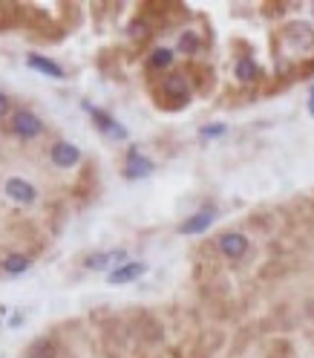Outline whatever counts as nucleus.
<instances>
[{
    "mask_svg": "<svg viewBox=\"0 0 314 358\" xmlns=\"http://www.w3.org/2000/svg\"><path fill=\"white\" fill-rule=\"evenodd\" d=\"M127 35H130L133 41H142V43H144V41H150V35H153V27H150L147 20L139 15V17H136V20H133V24L127 27Z\"/></svg>",
    "mask_w": 314,
    "mask_h": 358,
    "instance_id": "19",
    "label": "nucleus"
},
{
    "mask_svg": "<svg viewBox=\"0 0 314 358\" xmlns=\"http://www.w3.org/2000/svg\"><path fill=\"white\" fill-rule=\"evenodd\" d=\"M6 110H9V99H6L3 93H0V113H6Z\"/></svg>",
    "mask_w": 314,
    "mask_h": 358,
    "instance_id": "23",
    "label": "nucleus"
},
{
    "mask_svg": "<svg viewBox=\"0 0 314 358\" xmlns=\"http://www.w3.org/2000/svg\"><path fill=\"white\" fill-rule=\"evenodd\" d=\"M153 173V162L139 150V148H130L127 150V159H124V176L127 179H144Z\"/></svg>",
    "mask_w": 314,
    "mask_h": 358,
    "instance_id": "8",
    "label": "nucleus"
},
{
    "mask_svg": "<svg viewBox=\"0 0 314 358\" xmlns=\"http://www.w3.org/2000/svg\"><path fill=\"white\" fill-rule=\"evenodd\" d=\"M248 237L239 234V231H225V234H219L216 243H214V249L225 257V260H242L245 255H248Z\"/></svg>",
    "mask_w": 314,
    "mask_h": 358,
    "instance_id": "4",
    "label": "nucleus"
},
{
    "mask_svg": "<svg viewBox=\"0 0 314 358\" xmlns=\"http://www.w3.org/2000/svg\"><path fill=\"white\" fill-rule=\"evenodd\" d=\"M225 124H222V122H216V124H205V127H202V136H205V139H219V136H225Z\"/></svg>",
    "mask_w": 314,
    "mask_h": 358,
    "instance_id": "21",
    "label": "nucleus"
},
{
    "mask_svg": "<svg viewBox=\"0 0 314 358\" xmlns=\"http://www.w3.org/2000/svg\"><path fill=\"white\" fill-rule=\"evenodd\" d=\"M199 50H202V38L196 32H182V35H179V52H182V55L193 58Z\"/></svg>",
    "mask_w": 314,
    "mask_h": 358,
    "instance_id": "18",
    "label": "nucleus"
},
{
    "mask_svg": "<svg viewBox=\"0 0 314 358\" xmlns=\"http://www.w3.org/2000/svg\"><path fill=\"white\" fill-rule=\"evenodd\" d=\"M308 110H311V116H314V87H311V96H308Z\"/></svg>",
    "mask_w": 314,
    "mask_h": 358,
    "instance_id": "24",
    "label": "nucleus"
},
{
    "mask_svg": "<svg viewBox=\"0 0 314 358\" xmlns=\"http://www.w3.org/2000/svg\"><path fill=\"white\" fill-rule=\"evenodd\" d=\"M150 96H153V101L159 104L162 110H182V107H188L193 90H190V81L182 73H170L162 81L153 84Z\"/></svg>",
    "mask_w": 314,
    "mask_h": 358,
    "instance_id": "1",
    "label": "nucleus"
},
{
    "mask_svg": "<svg viewBox=\"0 0 314 358\" xmlns=\"http://www.w3.org/2000/svg\"><path fill=\"white\" fill-rule=\"evenodd\" d=\"M216 220V208L214 206H205L202 211L190 214L182 226H179V234H202V231H208L211 229V222Z\"/></svg>",
    "mask_w": 314,
    "mask_h": 358,
    "instance_id": "9",
    "label": "nucleus"
},
{
    "mask_svg": "<svg viewBox=\"0 0 314 358\" xmlns=\"http://www.w3.org/2000/svg\"><path fill=\"white\" fill-rule=\"evenodd\" d=\"M27 358H55V341L50 335H43V338L32 341L29 350H27Z\"/></svg>",
    "mask_w": 314,
    "mask_h": 358,
    "instance_id": "17",
    "label": "nucleus"
},
{
    "mask_svg": "<svg viewBox=\"0 0 314 358\" xmlns=\"http://www.w3.org/2000/svg\"><path fill=\"white\" fill-rule=\"evenodd\" d=\"M170 64H173V50L159 47V50H153V52H150V58H147V70H153V73H165V70H170Z\"/></svg>",
    "mask_w": 314,
    "mask_h": 358,
    "instance_id": "16",
    "label": "nucleus"
},
{
    "mask_svg": "<svg viewBox=\"0 0 314 358\" xmlns=\"http://www.w3.org/2000/svg\"><path fill=\"white\" fill-rule=\"evenodd\" d=\"M188 76H190V81L196 84L199 93H208V90L214 87V70H211L208 64H196V61H190V64H188Z\"/></svg>",
    "mask_w": 314,
    "mask_h": 358,
    "instance_id": "13",
    "label": "nucleus"
},
{
    "mask_svg": "<svg viewBox=\"0 0 314 358\" xmlns=\"http://www.w3.org/2000/svg\"><path fill=\"white\" fill-rule=\"evenodd\" d=\"M9 130L15 133V136H20V139H35V136H40V133H43V122L32 113V110L20 107V110H15V113L9 116Z\"/></svg>",
    "mask_w": 314,
    "mask_h": 358,
    "instance_id": "3",
    "label": "nucleus"
},
{
    "mask_svg": "<svg viewBox=\"0 0 314 358\" xmlns=\"http://www.w3.org/2000/svg\"><path fill=\"white\" fill-rule=\"evenodd\" d=\"M277 38H280L283 47L291 50L294 55H306L308 50H314V29L308 24H303V20H291V24H285Z\"/></svg>",
    "mask_w": 314,
    "mask_h": 358,
    "instance_id": "2",
    "label": "nucleus"
},
{
    "mask_svg": "<svg viewBox=\"0 0 314 358\" xmlns=\"http://www.w3.org/2000/svg\"><path fill=\"white\" fill-rule=\"evenodd\" d=\"M133 335H136L139 341H144V344H159L165 338V329H162V324L156 321L153 315L142 312V315L133 321Z\"/></svg>",
    "mask_w": 314,
    "mask_h": 358,
    "instance_id": "6",
    "label": "nucleus"
},
{
    "mask_svg": "<svg viewBox=\"0 0 314 358\" xmlns=\"http://www.w3.org/2000/svg\"><path fill=\"white\" fill-rule=\"evenodd\" d=\"M17 24V17L15 15H3V9H0V29H9Z\"/></svg>",
    "mask_w": 314,
    "mask_h": 358,
    "instance_id": "22",
    "label": "nucleus"
},
{
    "mask_svg": "<svg viewBox=\"0 0 314 358\" xmlns=\"http://www.w3.org/2000/svg\"><path fill=\"white\" fill-rule=\"evenodd\" d=\"M3 191H6V196L12 199V203H20V206H32L35 199H38V191H35V185H29L27 179H20V176H12V179H6Z\"/></svg>",
    "mask_w": 314,
    "mask_h": 358,
    "instance_id": "7",
    "label": "nucleus"
},
{
    "mask_svg": "<svg viewBox=\"0 0 314 358\" xmlns=\"http://www.w3.org/2000/svg\"><path fill=\"white\" fill-rule=\"evenodd\" d=\"M50 159L58 165V168H75L78 162H81V150L75 148V145H70V142H55L52 145V150H50Z\"/></svg>",
    "mask_w": 314,
    "mask_h": 358,
    "instance_id": "11",
    "label": "nucleus"
},
{
    "mask_svg": "<svg viewBox=\"0 0 314 358\" xmlns=\"http://www.w3.org/2000/svg\"><path fill=\"white\" fill-rule=\"evenodd\" d=\"M311 9H314V6H311Z\"/></svg>",
    "mask_w": 314,
    "mask_h": 358,
    "instance_id": "25",
    "label": "nucleus"
},
{
    "mask_svg": "<svg viewBox=\"0 0 314 358\" xmlns=\"http://www.w3.org/2000/svg\"><path fill=\"white\" fill-rule=\"evenodd\" d=\"M234 76H237V81L239 84H254V81H260V76H262V70H260V64L254 61V58H239L237 64H234Z\"/></svg>",
    "mask_w": 314,
    "mask_h": 358,
    "instance_id": "15",
    "label": "nucleus"
},
{
    "mask_svg": "<svg viewBox=\"0 0 314 358\" xmlns=\"http://www.w3.org/2000/svg\"><path fill=\"white\" fill-rule=\"evenodd\" d=\"M27 64L32 66L35 73H40V76H50V78H63V76H66V73H63V66H58L55 61L43 58V55H38V52H27Z\"/></svg>",
    "mask_w": 314,
    "mask_h": 358,
    "instance_id": "14",
    "label": "nucleus"
},
{
    "mask_svg": "<svg viewBox=\"0 0 314 358\" xmlns=\"http://www.w3.org/2000/svg\"><path fill=\"white\" fill-rule=\"evenodd\" d=\"M124 260H127V252L124 249H113V252H96V255H89L87 260H84V266L87 268H119V266H124Z\"/></svg>",
    "mask_w": 314,
    "mask_h": 358,
    "instance_id": "10",
    "label": "nucleus"
},
{
    "mask_svg": "<svg viewBox=\"0 0 314 358\" xmlns=\"http://www.w3.org/2000/svg\"><path fill=\"white\" fill-rule=\"evenodd\" d=\"M3 268H6L9 275H24L27 268H29V257L27 255H6Z\"/></svg>",
    "mask_w": 314,
    "mask_h": 358,
    "instance_id": "20",
    "label": "nucleus"
},
{
    "mask_svg": "<svg viewBox=\"0 0 314 358\" xmlns=\"http://www.w3.org/2000/svg\"><path fill=\"white\" fill-rule=\"evenodd\" d=\"M84 107H87V113L93 116L96 127L104 133V136L116 139V142H124V139H127V127H124L121 122H116V119L110 116V113H104V110H98V107H93V104H87V101H84Z\"/></svg>",
    "mask_w": 314,
    "mask_h": 358,
    "instance_id": "5",
    "label": "nucleus"
},
{
    "mask_svg": "<svg viewBox=\"0 0 314 358\" xmlns=\"http://www.w3.org/2000/svg\"><path fill=\"white\" fill-rule=\"evenodd\" d=\"M144 272H147V266H144V263H124V266L113 268V272L107 275V280L113 283V286H121V283H133V280H139Z\"/></svg>",
    "mask_w": 314,
    "mask_h": 358,
    "instance_id": "12",
    "label": "nucleus"
}]
</instances>
